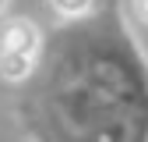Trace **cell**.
<instances>
[{
  "label": "cell",
  "mask_w": 148,
  "mask_h": 142,
  "mask_svg": "<svg viewBox=\"0 0 148 142\" xmlns=\"http://www.w3.org/2000/svg\"><path fill=\"white\" fill-rule=\"evenodd\" d=\"M18 103L21 124L46 142H148V61L106 0L39 43Z\"/></svg>",
  "instance_id": "1"
},
{
  "label": "cell",
  "mask_w": 148,
  "mask_h": 142,
  "mask_svg": "<svg viewBox=\"0 0 148 142\" xmlns=\"http://www.w3.org/2000/svg\"><path fill=\"white\" fill-rule=\"evenodd\" d=\"M35 57L28 53H14V50H0V78L4 82H25L32 71Z\"/></svg>",
  "instance_id": "3"
},
{
  "label": "cell",
  "mask_w": 148,
  "mask_h": 142,
  "mask_svg": "<svg viewBox=\"0 0 148 142\" xmlns=\"http://www.w3.org/2000/svg\"><path fill=\"white\" fill-rule=\"evenodd\" d=\"M64 18H78V14H88L92 11V0H49Z\"/></svg>",
  "instance_id": "4"
},
{
  "label": "cell",
  "mask_w": 148,
  "mask_h": 142,
  "mask_svg": "<svg viewBox=\"0 0 148 142\" xmlns=\"http://www.w3.org/2000/svg\"><path fill=\"white\" fill-rule=\"evenodd\" d=\"M39 29H35L28 18H14V22L4 25V32H0V50H14V53H28V57H35L39 53Z\"/></svg>",
  "instance_id": "2"
},
{
  "label": "cell",
  "mask_w": 148,
  "mask_h": 142,
  "mask_svg": "<svg viewBox=\"0 0 148 142\" xmlns=\"http://www.w3.org/2000/svg\"><path fill=\"white\" fill-rule=\"evenodd\" d=\"M4 11H7V0H0V14H4Z\"/></svg>",
  "instance_id": "6"
},
{
  "label": "cell",
  "mask_w": 148,
  "mask_h": 142,
  "mask_svg": "<svg viewBox=\"0 0 148 142\" xmlns=\"http://www.w3.org/2000/svg\"><path fill=\"white\" fill-rule=\"evenodd\" d=\"M134 11H138V18L148 25V0H134Z\"/></svg>",
  "instance_id": "5"
}]
</instances>
